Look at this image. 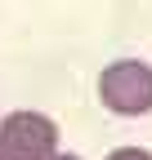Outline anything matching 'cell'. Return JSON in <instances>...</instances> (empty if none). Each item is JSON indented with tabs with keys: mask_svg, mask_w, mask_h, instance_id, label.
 <instances>
[{
	"mask_svg": "<svg viewBox=\"0 0 152 160\" xmlns=\"http://www.w3.org/2000/svg\"><path fill=\"white\" fill-rule=\"evenodd\" d=\"M99 102L112 116H148L152 111V62L117 58L99 71Z\"/></svg>",
	"mask_w": 152,
	"mask_h": 160,
	"instance_id": "6da1fadb",
	"label": "cell"
},
{
	"mask_svg": "<svg viewBox=\"0 0 152 160\" xmlns=\"http://www.w3.org/2000/svg\"><path fill=\"white\" fill-rule=\"evenodd\" d=\"M0 151H5V160H54L58 156V125L45 111L18 107L0 120Z\"/></svg>",
	"mask_w": 152,
	"mask_h": 160,
	"instance_id": "7a4b0ae2",
	"label": "cell"
},
{
	"mask_svg": "<svg viewBox=\"0 0 152 160\" xmlns=\"http://www.w3.org/2000/svg\"><path fill=\"white\" fill-rule=\"evenodd\" d=\"M103 160H152V151L148 147H112Z\"/></svg>",
	"mask_w": 152,
	"mask_h": 160,
	"instance_id": "3957f363",
	"label": "cell"
},
{
	"mask_svg": "<svg viewBox=\"0 0 152 160\" xmlns=\"http://www.w3.org/2000/svg\"><path fill=\"white\" fill-rule=\"evenodd\" d=\"M54 160H81V156H72V151H58V156H54Z\"/></svg>",
	"mask_w": 152,
	"mask_h": 160,
	"instance_id": "277c9868",
	"label": "cell"
},
{
	"mask_svg": "<svg viewBox=\"0 0 152 160\" xmlns=\"http://www.w3.org/2000/svg\"><path fill=\"white\" fill-rule=\"evenodd\" d=\"M0 160H5V151H0Z\"/></svg>",
	"mask_w": 152,
	"mask_h": 160,
	"instance_id": "5b68a950",
	"label": "cell"
}]
</instances>
